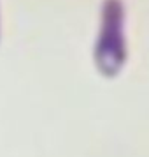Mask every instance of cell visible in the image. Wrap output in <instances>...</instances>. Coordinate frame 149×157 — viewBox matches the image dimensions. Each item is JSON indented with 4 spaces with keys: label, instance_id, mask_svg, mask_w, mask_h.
Returning a JSON list of instances; mask_svg holds the SVG:
<instances>
[{
    "label": "cell",
    "instance_id": "obj_1",
    "mask_svg": "<svg viewBox=\"0 0 149 157\" xmlns=\"http://www.w3.org/2000/svg\"><path fill=\"white\" fill-rule=\"evenodd\" d=\"M126 9L123 0H104L98 39L95 44V64L105 78L121 72L128 58Z\"/></svg>",
    "mask_w": 149,
    "mask_h": 157
}]
</instances>
